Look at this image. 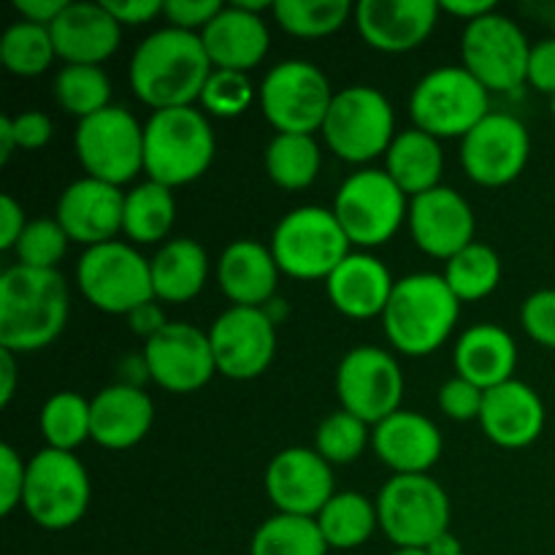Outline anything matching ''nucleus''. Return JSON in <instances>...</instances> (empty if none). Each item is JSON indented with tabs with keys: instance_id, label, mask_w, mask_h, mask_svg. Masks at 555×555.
<instances>
[{
	"instance_id": "13d9d810",
	"label": "nucleus",
	"mask_w": 555,
	"mask_h": 555,
	"mask_svg": "<svg viewBox=\"0 0 555 555\" xmlns=\"http://www.w3.org/2000/svg\"><path fill=\"white\" fill-rule=\"evenodd\" d=\"M16 393V356L0 350V406H9Z\"/></svg>"
},
{
	"instance_id": "7ed1b4c3",
	"label": "nucleus",
	"mask_w": 555,
	"mask_h": 555,
	"mask_svg": "<svg viewBox=\"0 0 555 555\" xmlns=\"http://www.w3.org/2000/svg\"><path fill=\"white\" fill-rule=\"evenodd\" d=\"M461 318V301L442 274H410L396 280L390 301L383 312V328L390 347L410 358L437 352Z\"/></svg>"
},
{
	"instance_id": "5fc2aeb1",
	"label": "nucleus",
	"mask_w": 555,
	"mask_h": 555,
	"mask_svg": "<svg viewBox=\"0 0 555 555\" xmlns=\"http://www.w3.org/2000/svg\"><path fill=\"white\" fill-rule=\"evenodd\" d=\"M65 9H68V0H14V11L22 20L43 27H52Z\"/></svg>"
},
{
	"instance_id": "f3484780",
	"label": "nucleus",
	"mask_w": 555,
	"mask_h": 555,
	"mask_svg": "<svg viewBox=\"0 0 555 555\" xmlns=\"http://www.w3.org/2000/svg\"><path fill=\"white\" fill-rule=\"evenodd\" d=\"M217 372L228 379H255L276 356V323L266 309L231 307L206 331Z\"/></svg>"
},
{
	"instance_id": "ea45409f",
	"label": "nucleus",
	"mask_w": 555,
	"mask_h": 555,
	"mask_svg": "<svg viewBox=\"0 0 555 555\" xmlns=\"http://www.w3.org/2000/svg\"><path fill=\"white\" fill-rule=\"evenodd\" d=\"M54 101L74 117L87 119L112 106V79L101 65H63L54 76Z\"/></svg>"
},
{
	"instance_id": "052dcab7",
	"label": "nucleus",
	"mask_w": 555,
	"mask_h": 555,
	"mask_svg": "<svg viewBox=\"0 0 555 555\" xmlns=\"http://www.w3.org/2000/svg\"><path fill=\"white\" fill-rule=\"evenodd\" d=\"M16 150V139L14 130H11V117H0V163H9V157L14 155Z\"/></svg>"
},
{
	"instance_id": "9d476101",
	"label": "nucleus",
	"mask_w": 555,
	"mask_h": 555,
	"mask_svg": "<svg viewBox=\"0 0 555 555\" xmlns=\"http://www.w3.org/2000/svg\"><path fill=\"white\" fill-rule=\"evenodd\" d=\"M334 215L350 244L363 249L383 247L410 217V204L388 171L363 168L341 182L334 198Z\"/></svg>"
},
{
	"instance_id": "bb28decb",
	"label": "nucleus",
	"mask_w": 555,
	"mask_h": 555,
	"mask_svg": "<svg viewBox=\"0 0 555 555\" xmlns=\"http://www.w3.org/2000/svg\"><path fill=\"white\" fill-rule=\"evenodd\" d=\"M92 442L106 450L135 448L155 423V404L144 388L108 385L90 401Z\"/></svg>"
},
{
	"instance_id": "393cba45",
	"label": "nucleus",
	"mask_w": 555,
	"mask_h": 555,
	"mask_svg": "<svg viewBox=\"0 0 555 555\" xmlns=\"http://www.w3.org/2000/svg\"><path fill=\"white\" fill-rule=\"evenodd\" d=\"M54 52L65 65H101L122 41V25L103 3H68V9L49 27Z\"/></svg>"
},
{
	"instance_id": "a211bd4d",
	"label": "nucleus",
	"mask_w": 555,
	"mask_h": 555,
	"mask_svg": "<svg viewBox=\"0 0 555 555\" xmlns=\"http://www.w3.org/2000/svg\"><path fill=\"white\" fill-rule=\"evenodd\" d=\"M141 356L152 383L168 393H195L217 374L209 334L190 323H168L160 334L146 341Z\"/></svg>"
},
{
	"instance_id": "72a5a7b5",
	"label": "nucleus",
	"mask_w": 555,
	"mask_h": 555,
	"mask_svg": "<svg viewBox=\"0 0 555 555\" xmlns=\"http://www.w3.org/2000/svg\"><path fill=\"white\" fill-rule=\"evenodd\" d=\"M314 520L323 531V540L336 551H356L366 545L379 526L377 504H372L358 491L336 493Z\"/></svg>"
},
{
	"instance_id": "412c9836",
	"label": "nucleus",
	"mask_w": 555,
	"mask_h": 555,
	"mask_svg": "<svg viewBox=\"0 0 555 555\" xmlns=\"http://www.w3.org/2000/svg\"><path fill=\"white\" fill-rule=\"evenodd\" d=\"M439 14L437 0H361L352 20L369 47L385 54H404L431 36Z\"/></svg>"
},
{
	"instance_id": "4c0bfd02",
	"label": "nucleus",
	"mask_w": 555,
	"mask_h": 555,
	"mask_svg": "<svg viewBox=\"0 0 555 555\" xmlns=\"http://www.w3.org/2000/svg\"><path fill=\"white\" fill-rule=\"evenodd\" d=\"M38 426H41V437L47 439V448L74 453L79 444L92 439L90 401H87L85 396L74 393V390L54 393L52 399L41 406Z\"/></svg>"
},
{
	"instance_id": "e2e57ef3",
	"label": "nucleus",
	"mask_w": 555,
	"mask_h": 555,
	"mask_svg": "<svg viewBox=\"0 0 555 555\" xmlns=\"http://www.w3.org/2000/svg\"><path fill=\"white\" fill-rule=\"evenodd\" d=\"M551 114H553V119H555V95L551 98Z\"/></svg>"
},
{
	"instance_id": "a878e982",
	"label": "nucleus",
	"mask_w": 555,
	"mask_h": 555,
	"mask_svg": "<svg viewBox=\"0 0 555 555\" xmlns=\"http://www.w3.org/2000/svg\"><path fill=\"white\" fill-rule=\"evenodd\" d=\"M201 41L215 68L247 74L263 63L271 36L258 11H249L236 0L222 5L220 14L201 30Z\"/></svg>"
},
{
	"instance_id": "c756f323",
	"label": "nucleus",
	"mask_w": 555,
	"mask_h": 555,
	"mask_svg": "<svg viewBox=\"0 0 555 555\" xmlns=\"http://www.w3.org/2000/svg\"><path fill=\"white\" fill-rule=\"evenodd\" d=\"M453 363L459 377L469 379L477 388L491 390L513 379L515 366H518V345L499 325H472L455 341Z\"/></svg>"
},
{
	"instance_id": "5701e85b",
	"label": "nucleus",
	"mask_w": 555,
	"mask_h": 555,
	"mask_svg": "<svg viewBox=\"0 0 555 555\" xmlns=\"http://www.w3.org/2000/svg\"><path fill=\"white\" fill-rule=\"evenodd\" d=\"M372 448L393 475H428L442 459V434L431 417L399 410L372 428Z\"/></svg>"
},
{
	"instance_id": "de8ad7c7",
	"label": "nucleus",
	"mask_w": 555,
	"mask_h": 555,
	"mask_svg": "<svg viewBox=\"0 0 555 555\" xmlns=\"http://www.w3.org/2000/svg\"><path fill=\"white\" fill-rule=\"evenodd\" d=\"M27 464L11 444H0V515H11L25 496Z\"/></svg>"
},
{
	"instance_id": "2eb2a0df",
	"label": "nucleus",
	"mask_w": 555,
	"mask_h": 555,
	"mask_svg": "<svg viewBox=\"0 0 555 555\" xmlns=\"http://www.w3.org/2000/svg\"><path fill=\"white\" fill-rule=\"evenodd\" d=\"M336 396L341 410L377 426L401 410L404 374L388 350L361 345L347 352L336 369Z\"/></svg>"
},
{
	"instance_id": "79ce46f5",
	"label": "nucleus",
	"mask_w": 555,
	"mask_h": 555,
	"mask_svg": "<svg viewBox=\"0 0 555 555\" xmlns=\"http://www.w3.org/2000/svg\"><path fill=\"white\" fill-rule=\"evenodd\" d=\"M369 442H372L369 423L345 410L325 417L314 434V450L328 464H352V461L361 459Z\"/></svg>"
},
{
	"instance_id": "8fccbe9b",
	"label": "nucleus",
	"mask_w": 555,
	"mask_h": 555,
	"mask_svg": "<svg viewBox=\"0 0 555 555\" xmlns=\"http://www.w3.org/2000/svg\"><path fill=\"white\" fill-rule=\"evenodd\" d=\"M11 130H14L16 150H41L52 141L54 125L43 112H22L11 117Z\"/></svg>"
},
{
	"instance_id": "09e8293b",
	"label": "nucleus",
	"mask_w": 555,
	"mask_h": 555,
	"mask_svg": "<svg viewBox=\"0 0 555 555\" xmlns=\"http://www.w3.org/2000/svg\"><path fill=\"white\" fill-rule=\"evenodd\" d=\"M220 11V0H166V3H163V16L171 22V27L198 33V36Z\"/></svg>"
},
{
	"instance_id": "f8f14e48",
	"label": "nucleus",
	"mask_w": 555,
	"mask_h": 555,
	"mask_svg": "<svg viewBox=\"0 0 555 555\" xmlns=\"http://www.w3.org/2000/svg\"><path fill=\"white\" fill-rule=\"evenodd\" d=\"M336 92L323 70L309 60H285L266 74L260 108L276 133L314 135L323 130Z\"/></svg>"
},
{
	"instance_id": "2f4dec72",
	"label": "nucleus",
	"mask_w": 555,
	"mask_h": 555,
	"mask_svg": "<svg viewBox=\"0 0 555 555\" xmlns=\"http://www.w3.org/2000/svg\"><path fill=\"white\" fill-rule=\"evenodd\" d=\"M385 171L404 190L406 198H417L439 188L444 171L442 144L417 128L401 130L396 133L390 150L385 152Z\"/></svg>"
},
{
	"instance_id": "423d86ee",
	"label": "nucleus",
	"mask_w": 555,
	"mask_h": 555,
	"mask_svg": "<svg viewBox=\"0 0 555 555\" xmlns=\"http://www.w3.org/2000/svg\"><path fill=\"white\" fill-rule=\"evenodd\" d=\"M410 114L415 128L434 139H464L491 114V92L464 65H444L417 81Z\"/></svg>"
},
{
	"instance_id": "6e6d98bb",
	"label": "nucleus",
	"mask_w": 555,
	"mask_h": 555,
	"mask_svg": "<svg viewBox=\"0 0 555 555\" xmlns=\"http://www.w3.org/2000/svg\"><path fill=\"white\" fill-rule=\"evenodd\" d=\"M128 323H130V328L141 336V339L150 341L152 336H157L163 328H166L168 320H166V312L157 307V301H150V304H144V307L135 309V312H130Z\"/></svg>"
},
{
	"instance_id": "680f3d73",
	"label": "nucleus",
	"mask_w": 555,
	"mask_h": 555,
	"mask_svg": "<svg viewBox=\"0 0 555 555\" xmlns=\"http://www.w3.org/2000/svg\"><path fill=\"white\" fill-rule=\"evenodd\" d=\"M390 555H428V553L421 551V547H396Z\"/></svg>"
},
{
	"instance_id": "ddd939ff",
	"label": "nucleus",
	"mask_w": 555,
	"mask_h": 555,
	"mask_svg": "<svg viewBox=\"0 0 555 555\" xmlns=\"http://www.w3.org/2000/svg\"><path fill=\"white\" fill-rule=\"evenodd\" d=\"M74 146L87 177L114 188H122L144 171V125L122 106H108L79 119Z\"/></svg>"
},
{
	"instance_id": "c85d7f7f",
	"label": "nucleus",
	"mask_w": 555,
	"mask_h": 555,
	"mask_svg": "<svg viewBox=\"0 0 555 555\" xmlns=\"http://www.w3.org/2000/svg\"><path fill=\"white\" fill-rule=\"evenodd\" d=\"M217 280L233 307L263 309L266 304L274 301L280 266L271 255V247H263L253 238H238L220 255Z\"/></svg>"
},
{
	"instance_id": "bf43d9fd",
	"label": "nucleus",
	"mask_w": 555,
	"mask_h": 555,
	"mask_svg": "<svg viewBox=\"0 0 555 555\" xmlns=\"http://www.w3.org/2000/svg\"><path fill=\"white\" fill-rule=\"evenodd\" d=\"M426 553L428 555H464V545H461V540L453 534V531H444V534H439L437 540L426 547Z\"/></svg>"
},
{
	"instance_id": "473e14b6",
	"label": "nucleus",
	"mask_w": 555,
	"mask_h": 555,
	"mask_svg": "<svg viewBox=\"0 0 555 555\" xmlns=\"http://www.w3.org/2000/svg\"><path fill=\"white\" fill-rule=\"evenodd\" d=\"M177 220L173 190L166 184L144 182L125 193L122 233L135 244H157L171 233Z\"/></svg>"
},
{
	"instance_id": "20e7f679",
	"label": "nucleus",
	"mask_w": 555,
	"mask_h": 555,
	"mask_svg": "<svg viewBox=\"0 0 555 555\" xmlns=\"http://www.w3.org/2000/svg\"><path fill=\"white\" fill-rule=\"evenodd\" d=\"M217 139L204 112L193 106L152 112L144 125V171L152 182L182 188L209 171Z\"/></svg>"
},
{
	"instance_id": "f257e3e1",
	"label": "nucleus",
	"mask_w": 555,
	"mask_h": 555,
	"mask_svg": "<svg viewBox=\"0 0 555 555\" xmlns=\"http://www.w3.org/2000/svg\"><path fill=\"white\" fill-rule=\"evenodd\" d=\"M211 70L215 65L198 33L168 25L135 47L130 60V87L135 98L155 112L184 108L201 101Z\"/></svg>"
},
{
	"instance_id": "e433bc0d",
	"label": "nucleus",
	"mask_w": 555,
	"mask_h": 555,
	"mask_svg": "<svg viewBox=\"0 0 555 555\" xmlns=\"http://www.w3.org/2000/svg\"><path fill=\"white\" fill-rule=\"evenodd\" d=\"M444 282L461 304L488 298L502 282V258L493 247L472 242L444 263Z\"/></svg>"
},
{
	"instance_id": "603ef678",
	"label": "nucleus",
	"mask_w": 555,
	"mask_h": 555,
	"mask_svg": "<svg viewBox=\"0 0 555 555\" xmlns=\"http://www.w3.org/2000/svg\"><path fill=\"white\" fill-rule=\"evenodd\" d=\"M119 25H146L163 14L160 0H103Z\"/></svg>"
},
{
	"instance_id": "864d4df0",
	"label": "nucleus",
	"mask_w": 555,
	"mask_h": 555,
	"mask_svg": "<svg viewBox=\"0 0 555 555\" xmlns=\"http://www.w3.org/2000/svg\"><path fill=\"white\" fill-rule=\"evenodd\" d=\"M25 228V209L16 204L14 195H0V249L3 253H14L16 242H20Z\"/></svg>"
},
{
	"instance_id": "6ab92c4d",
	"label": "nucleus",
	"mask_w": 555,
	"mask_h": 555,
	"mask_svg": "<svg viewBox=\"0 0 555 555\" xmlns=\"http://www.w3.org/2000/svg\"><path fill=\"white\" fill-rule=\"evenodd\" d=\"M266 493L276 513L318 518L336 496L331 464L309 448H287L271 459L266 469Z\"/></svg>"
},
{
	"instance_id": "cd10ccee",
	"label": "nucleus",
	"mask_w": 555,
	"mask_h": 555,
	"mask_svg": "<svg viewBox=\"0 0 555 555\" xmlns=\"http://www.w3.org/2000/svg\"><path fill=\"white\" fill-rule=\"evenodd\" d=\"M393 287L396 280L388 266L369 253H350L325 280L331 304L352 320L383 318Z\"/></svg>"
},
{
	"instance_id": "49530a36",
	"label": "nucleus",
	"mask_w": 555,
	"mask_h": 555,
	"mask_svg": "<svg viewBox=\"0 0 555 555\" xmlns=\"http://www.w3.org/2000/svg\"><path fill=\"white\" fill-rule=\"evenodd\" d=\"M524 331L542 347L555 350V291H537L520 307Z\"/></svg>"
},
{
	"instance_id": "0eeeda50",
	"label": "nucleus",
	"mask_w": 555,
	"mask_h": 555,
	"mask_svg": "<svg viewBox=\"0 0 555 555\" xmlns=\"http://www.w3.org/2000/svg\"><path fill=\"white\" fill-rule=\"evenodd\" d=\"M92 499L90 475L74 453L43 448L27 461L22 507L36 526L65 531L87 515Z\"/></svg>"
},
{
	"instance_id": "4468645a",
	"label": "nucleus",
	"mask_w": 555,
	"mask_h": 555,
	"mask_svg": "<svg viewBox=\"0 0 555 555\" xmlns=\"http://www.w3.org/2000/svg\"><path fill=\"white\" fill-rule=\"evenodd\" d=\"M529 54L531 43L518 22L499 11L469 22L461 36L464 68L488 92H513L526 85Z\"/></svg>"
},
{
	"instance_id": "9b49d317",
	"label": "nucleus",
	"mask_w": 555,
	"mask_h": 555,
	"mask_svg": "<svg viewBox=\"0 0 555 555\" xmlns=\"http://www.w3.org/2000/svg\"><path fill=\"white\" fill-rule=\"evenodd\" d=\"M379 529L396 547L426 551L450 531V499L428 475H393L377 496Z\"/></svg>"
},
{
	"instance_id": "3c124183",
	"label": "nucleus",
	"mask_w": 555,
	"mask_h": 555,
	"mask_svg": "<svg viewBox=\"0 0 555 555\" xmlns=\"http://www.w3.org/2000/svg\"><path fill=\"white\" fill-rule=\"evenodd\" d=\"M537 92L555 95V38H542L531 43L529 54V76H526Z\"/></svg>"
},
{
	"instance_id": "39448f33",
	"label": "nucleus",
	"mask_w": 555,
	"mask_h": 555,
	"mask_svg": "<svg viewBox=\"0 0 555 555\" xmlns=\"http://www.w3.org/2000/svg\"><path fill=\"white\" fill-rule=\"evenodd\" d=\"M350 238L334 209L298 206L276 222L271 233V255L282 274L296 280H328L350 255Z\"/></svg>"
},
{
	"instance_id": "dca6fc26",
	"label": "nucleus",
	"mask_w": 555,
	"mask_h": 555,
	"mask_svg": "<svg viewBox=\"0 0 555 555\" xmlns=\"http://www.w3.org/2000/svg\"><path fill=\"white\" fill-rule=\"evenodd\" d=\"M529 155V130L513 114L491 112L461 139V166L480 188L513 184L526 171Z\"/></svg>"
},
{
	"instance_id": "f704fd0d",
	"label": "nucleus",
	"mask_w": 555,
	"mask_h": 555,
	"mask_svg": "<svg viewBox=\"0 0 555 555\" xmlns=\"http://www.w3.org/2000/svg\"><path fill=\"white\" fill-rule=\"evenodd\" d=\"M320 163L323 155L314 135L276 133L266 146V171L282 190H307L318 179Z\"/></svg>"
},
{
	"instance_id": "4d7b16f0",
	"label": "nucleus",
	"mask_w": 555,
	"mask_h": 555,
	"mask_svg": "<svg viewBox=\"0 0 555 555\" xmlns=\"http://www.w3.org/2000/svg\"><path fill=\"white\" fill-rule=\"evenodd\" d=\"M439 11H444V14L450 16H459V20H464L466 25H469V22L496 11V5H493L491 0H442V3H439Z\"/></svg>"
},
{
	"instance_id": "6e6552de",
	"label": "nucleus",
	"mask_w": 555,
	"mask_h": 555,
	"mask_svg": "<svg viewBox=\"0 0 555 555\" xmlns=\"http://www.w3.org/2000/svg\"><path fill=\"white\" fill-rule=\"evenodd\" d=\"M76 285L92 307L106 314L128 318L144 304L157 301L150 260L117 238L81 253L76 263Z\"/></svg>"
},
{
	"instance_id": "1a4fd4ad",
	"label": "nucleus",
	"mask_w": 555,
	"mask_h": 555,
	"mask_svg": "<svg viewBox=\"0 0 555 555\" xmlns=\"http://www.w3.org/2000/svg\"><path fill=\"white\" fill-rule=\"evenodd\" d=\"M328 150L345 163L374 160L385 155L396 139V114L388 98L366 85L336 92L323 122Z\"/></svg>"
},
{
	"instance_id": "37998d69",
	"label": "nucleus",
	"mask_w": 555,
	"mask_h": 555,
	"mask_svg": "<svg viewBox=\"0 0 555 555\" xmlns=\"http://www.w3.org/2000/svg\"><path fill=\"white\" fill-rule=\"evenodd\" d=\"M68 233L63 231V225L54 217L30 220L14 247L16 263L30 266V269L57 271V263L68 253Z\"/></svg>"
},
{
	"instance_id": "c03bdc74",
	"label": "nucleus",
	"mask_w": 555,
	"mask_h": 555,
	"mask_svg": "<svg viewBox=\"0 0 555 555\" xmlns=\"http://www.w3.org/2000/svg\"><path fill=\"white\" fill-rule=\"evenodd\" d=\"M255 101V87L247 79V74L238 70H222L215 68L206 79L204 92H201V106L209 114L222 119L238 117L247 112Z\"/></svg>"
},
{
	"instance_id": "a18cd8bd",
	"label": "nucleus",
	"mask_w": 555,
	"mask_h": 555,
	"mask_svg": "<svg viewBox=\"0 0 555 555\" xmlns=\"http://www.w3.org/2000/svg\"><path fill=\"white\" fill-rule=\"evenodd\" d=\"M482 401H486V390L459 374L439 388V410L455 423L480 421Z\"/></svg>"
},
{
	"instance_id": "f03ea898",
	"label": "nucleus",
	"mask_w": 555,
	"mask_h": 555,
	"mask_svg": "<svg viewBox=\"0 0 555 555\" xmlns=\"http://www.w3.org/2000/svg\"><path fill=\"white\" fill-rule=\"evenodd\" d=\"M68 312V282L60 271L9 266L0 276V350H43L65 331Z\"/></svg>"
},
{
	"instance_id": "b1692460",
	"label": "nucleus",
	"mask_w": 555,
	"mask_h": 555,
	"mask_svg": "<svg viewBox=\"0 0 555 555\" xmlns=\"http://www.w3.org/2000/svg\"><path fill=\"white\" fill-rule=\"evenodd\" d=\"M547 412L540 393L520 379L486 390L480 426L493 444L504 450H524L545 431Z\"/></svg>"
},
{
	"instance_id": "a19ab883",
	"label": "nucleus",
	"mask_w": 555,
	"mask_h": 555,
	"mask_svg": "<svg viewBox=\"0 0 555 555\" xmlns=\"http://www.w3.org/2000/svg\"><path fill=\"white\" fill-rule=\"evenodd\" d=\"M54 57L57 52H54L52 33L43 25H33L25 20L14 22L5 27L0 38V63L9 74L22 76V79L41 76L54 63Z\"/></svg>"
},
{
	"instance_id": "58836bf2",
	"label": "nucleus",
	"mask_w": 555,
	"mask_h": 555,
	"mask_svg": "<svg viewBox=\"0 0 555 555\" xmlns=\"http://www.w3.org/2000/svg\"><path fill=\"white\" fill-rule=\"evenodd\" d=\"M356 5L350 0H274L276 25L296 38H325L341 30Z\"/></svg>"
},
{
	"instance_id": "c9c22d12",
	"label": "nucleus",
	"mask_w": 555,
	"mask_h": 555,
	"mask_svg": "<svg viewBox=\"0 0 555 555\" xmlns=\"http://www.w3.org/2000/svg\"><path fill=\"white\" fill-rule=\"evenodd\" d=\"M328 551L318 520L282 513L263 520L249 542V555H325Z\"/></svg>"
},
{
	"instance_id": "7c9ffc66",
	"label": "nucleus",
	"mask_w": 555,
	"mask_h": 555,
	"mask_svg": "<svg viewBox=\"0 0 555 555\" xmlns=\"http://www.w3.org/2000/svg\"><path fill=\"white\" fill-rule=\"evenodd\" d=\"M157 301H193L209 280V255L193 238H171L150 260Z\"/></svg>"
},
{
	"instance_id": "4be33fe9",
	"label": "nucleus",
	"mask_w": 555,
	"mask_h": 555,
	"mask_svg": "<svg viewBox=\"0 0 555 555\" xmlns=\"http://www.w3.org/2000/svg\"><path fill=\"white\" fill-rule=\"evenodd\" d=\"M54 220L63 225L70 242L85 244L87 249L108 244L122 233L125 193L101 179H76L60 195Z\"/></svg>"
},
{
	"instance_id": "aec40b11",
	"label": "nucleus",
	"mask_w": 555,
	"mask_h": 555,
	"mask_svg": "<svg viewBox=\"0 0 555 555\" xmlns=\"http://www.w3.org/2000/svg\"><path fill=\"white\" fill-rule=\"evenodd\" d=\"M406 220L417 247L444 263L475 242L477 220L469 201L444 184L412 198Z\"/></svg>"
}]
</instances>
